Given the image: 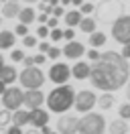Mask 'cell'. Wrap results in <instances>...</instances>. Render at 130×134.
<instances>
[{"label":"cell","mask_w":130,"mask_h":134,"mask_svg":"<svg viewBox=\"0 0 130 134\" xmlns=\"http://www.w3.org/2000/svg\"><path fill=\"white\" fill-rule=\"evenodd\" d=\"M130 75L128 59L122 57V53L106 51L100 57L94 59V65H89V81L94 87L102 92H116L122 85H126Z\"/></svg>","instance_id":"obj_1"},{"label":"cell","mask_w":130,"mask_h":134,"mask_svg":"<svg viewBox=\"0 0 130 134\" xmlns=\"http://www.w3.org/2000/svg\"><path fill=\"white\" fill-rule=\"evenodd\" d=\"M75 102V92H73L71 85H59L53 92L49 93L47 98V106L51 112H57V114H63L73 106Z\"/></svg>","instance_id":"obj_2"},{"label":"cell","mask_w":130,"mask_h":134,"mask_svg":"<svg viewBox=\"0 0 130 134\" xmlns=\"http://www.w3.org/2000/svg\"><path fill=\"white\" fill-rule=\"evenodd\" d=\"M106 130V120L100 114L85 112V116L77 124V134H104Z\"/></svg>","instance_id":"obj_3"},{"label":"cell","mask_w":130,"mask_h":134,"mask_svg":"<svg viewBox=\"0 0 130 134\" xmlns=\"http://www.w3.org/2000/svg\"><path fill=\"white\" fill-rule=\"evenodd\" d=\"M20 83L26 90H37V87H41V85L45 83V75H43V71L39 69V65L24 67L23 73H20Z\"/></svg>","instance_id":"obj_4"},{"label":"cell","mask_w":130,"mask_h":134,"mask_svg":"<svg viewBox=\"0 0 130 134\" xmlns=\"http://www.w3.org/2000/svg\"><path fill=\"white\" fill-rule=\"evenodd\" d=\"M112 37L116 43L120 45H126L130 43V16H118L112 25Z\"/></svg>","instance_id":"obj_5"},{"label":"cell","mask_w":130,"mask_h":134,"mask_svg":"<svg viewBox=\"0 0 130 134\" xmlns=\"http://www.w3.org/2000/svg\"><path fill=\"white\" fill-rule=\"evenodd\" d=\"M118 16H122V4L116 0H106L104 4L98 6V18L102 23H112Z\"/></svg>","instance_id":"obj_6"},{"label":"cell","mask_w":130,"mask_h":134,"mask_svg":"<svg viewBox=\"0 0 130 134\" xmlns=\"http://www.w3.org/2000/svg\"><path fill=\"white\" fill-rule=\"evenodd\" d=\"M24 104V92L20 87H6L4 93H2V106L10 112L18 110Z\"/></svg>","instance_id":"obj_7"},{"label":"cell","mask_w":130,"mask_h":134,"mask_svg":"<svg viewBox=\"0 0 130 134\" xmlns=\"http://www.w3.org/2000/svg\"><path fill=\"white\" fill-rule=\"evenodd\" d=\"M96 104H98V98H96V93H94V92H89V90H81L79 93H75V102H73V106H75V110L81 112V114L89 112Z\"/></svg>","instance_id":"obj_8"},{"label":"cell","mask_w":130,"mask_h":134,"mask_svg":"<svg viewBox=\"0 0 130 134\" xmlns=\"http://www.w3.org/2000/svg\"><path fill=\"white\" fill-rule=\"evenodd\" d=\"M77 124L79 118L73 114H65L63 118L57 120V132L59 134H77Z\"/></svg>","instance_id":"obj_9"},{"label":"cell","mask_w":130,"mask_h":134,"mask_svg":"<svg viewBox=\"0 0 130 134\" xmlns=\"http://www.w3.org/2000/svg\"><path fill=\"white\" fill-rule=\"evenodd\" d=\"M69 77H71V67H67L65 63H55L49 69V79L53 83H67Z\"/></svg>","instance_id":"obj_10"},{"label":"cell","mask_w":130,"mask_h":134,"mask_svg":"<svg viewBox=\"0 0 130 134\" xmlns=\"http://www.w3.org/2000/svg\"><path fill=\"white\" fill-rule=\"evenodd\" d=\"M43 102H45V93L41 92V87H37V90H26V92H24V106L29 110L39 108Z\"/></svg>","instance_id":"obj_11"},{"label":"cell","mask_w":130,"mask_h":134,"mask_svg":"<svg viewBox=\"0 0 130 134\" xmlns=\"http://www.w3.org/2000/svg\"><path fill=\"white\" fill-rule=\"evenodd\" d=\"M29 124H32V128H41V126L49 124V114L45 110L41 108H32L31 110V120H29Z\"/></svg>","instance_id":"obj_12"},{"label":"cell","mask_w":130,"mask_h":134,"mask_svg":"<svg viewBox=\"0 0 130 134\" xmlns=\"http://www.w3.org/2000/svg\"><path fill=\"white\" fill-rule=\"evenodd\" d=\"M83 53H85V47H83L81 43L73 41V39L65 45V49H63V55H65L67 59H79Z\"/></svg>","instance_id":"obj_13"},{"label":"cell","mask_w":130,"mask_h":134,"mask_svg":"<svg viewBox=\"0 0 130 134\" xmlns=\"http://www.w3.org/2000/svg\"><path fill=\"white\" fill-rule=\"evenodd\" d=\"M18 12H20L18 0H6L4 2V6H2V16L4 18H14V16H18Z\"/></svg>","instance_id":"obj_14"},{"label":"cell","mask_w":130,"mask_h":134,"mask_svg":"<svg viewBox=\"0 0 130 134\" xmlns=\"http://www.w3.org/2000/svg\"><path fill=\"white\" fill-rule=\"evenodd\" d=\"M71 75L75 77V79H85V77H89V65L83 63V61H77V63L71 67Z\"/></svg>","instance_id":"obj_15"},{"label":"cell","mask_w":130,"mask_h":134,"mask_svg":"<svg viewBox=\"0 0 130 134\" xmlns=\"http://www.w3.org/2000/svg\"><path fill=\"white\" fill-rule=\"evenodd\" d=\"M16 37L12 31H0V49H12Z\"/></svg>","instance_id":"obj_16"},{"label":"cell","mask_w":130,"mask_h":134,"mask_svg":"<svg viewBox=\"0 0 130 134\" xmlns=\"http://www.w3.org/2000/svg\"><path fill=\"white\" fill-rule=\"evenodd\" d=\"M0 79L4 81V83H12V81H16V69L12 65H2V69H0Z\"/></svg>","instance_id":"obj_17"},{"label":"cell","mask_w":130,"mask_h":134,"mask_svg":"<svg viewBox=\"0 0 130 134\" xmlns=\"http://www.w3.org/2000/svg\"><path fill=\"white\" fill-rule=\"evenodd\" d=\"M29 120H31V112H26V110H14V114H12V124L16 126H24L29 124Z\"/></svg>","instance_id":"obj_18"},{"label":"cell","mask_w":130,"mask_h":134,"mask_svg":"<svg viewBox=\"0 0 130 134\" xmlns=\"http://www.w3.org/2000/svg\"><path fill=\"white\" fill-rule=\"evenodd\" d=\"M108 130H110V134H128V124L124 118H120V120H114L108 126Z\"/></svg>","instance_id":"obj_19"},{"label":"cell","mask_w":130,"mask_h":134,"mask_svg":"<svg viewBox=\"0 0 130 134\" xmlns=\"http://www.w3.org/2000/svg\"><path fill=\"white\" fill-rule=\"evenodd\" d=\"M81 12L79 10H69L67 14H65V25L67 26H79V20H81Z\"/></svg>","instance_id":"obj_20"},{"label":"cell","mask_w":130,"mask_h":134,"mask_svg":"<svg viewBox=\"0 0 130 134\" xmlns=\"http://www.w3.org/2000/svg\"><path fill=\"white\" fill-rule=\"evenodd\" d=\"M112 104H114L112 92H104L100 98H98V106H100L102 110H110V108H112Z\"/></svg>","instance_id":"obj_21"},{"label":"cell","mask_w":130,"mask_h":134,"mask_svg":"<svg viewBox=\"0 0 130 134\" xmlns=\"http://www.w3.org/2000/svg\"><path fill=\"white\" fill-rule=\"evenodd\" d=\"M106 41H108V39H106L104 33H96V31L89 33V45H91V47H96V49L98 47H104Z\"/></svg>","instance_id":"obj_22"},{"label":"cell","mask_w":130,"mask_h":134,"mask_svg":"<svg viewBox=\"0 0 130 134\" xmlns=\"http://www.w3.org/2000/svg\"><path fill=\"white\" fill-rule=\"evenodd\" d=\"M35 18H37V14H35L32 8H20V12H18V20L24 23V25H31Z\"/></svg>","instance_id":"obj_23"},{"label":"cell","mask_w":130,"mask_h":134,"mask_svg":"<svg viewBox=\"0 0 130 134\" xmlns=\"http://www.w3.org/2000/svg\"><path fill=\"white\" fill-rule=\"evenodd\" d=\"M79 29L83 31V33H94V31H96V20L89 18V16L81 18V20H79Z\"/></svg>","instance_id":"obj_24"},{"label":"cell","mask_w":130,"mask_h":134,"mask_svg":"<svg viewBox=\"0 0 130 134\" xmlns=\"http://www.w3.org/2000/svg\"><path fill=\"white\" fill-rule=\"evenodd\" d=\"M12 122V116H10V110H0V128H4V126H8Z\"/></svg>","instance_id":"obj_25"},{"label":"cell","mask_w":130,"mask_h":134,"mask_svg":"<svg viewBox=\"0 0 130 134\" xmlns=\"http://www.w3.org/2000/svg\"><path fill=\"white\" fill-rule=\"evenodd\" d=\"M49 39H51V41H61V39H63V31H61V29H51V31H49Z\"/></svg>","instance_id":"obj_26"},{"label":"cell","mask_w":130,"mask_h":134,"mask_svg":"<svg viewBox=\"0 0 130 134\" xmlns=\"http://www.w3.org/2000/svg\"><path fill=\"white\" fill-rule=\"evenodd\" d=\"M23 45L24 47H29V49H31V47H37V37H32V35H24V39H23Z\"/></svg>","instance_id":"obj_27"},{"label":"cell","mask_w":130,"mask_h":134,"mask_svg":"<svg viewBox=\"0 0 130 134\" xmlns=\"http://www.w3.org/2000/svg\"><path fill=\"white\" fill-rule=\"evenodd\" d=\"M118 112H120V118H124V120H128V118H130V102H126V104H122Z\"/></svg>","instance_id":"obj_28"},{"label":"cell","mask_w":130,"mask_h":134,"mask_svg":"<svg viewBox=\"0 0 130 134\" xmlns=\"http://www.w3.org/2000/svg\"><path fill=\"white\" fill-rule=\"evenodd\" d=\"M29 33V25H24V23H18L14 29V35H20V37H24V35Z\"/></svg>","instance_id":"obj_29"},{"label":"cell","mask_w":130,"mask_h":134,"mask_svg":"<svg viewBox=\"0 0 130 134\" xmlns=\"http://www.w3.org/2000/svg\"><path fill=\"white\" fill-rule=\"evenodd\" d=\"M10 59H12L14 63H18V61H23V59H24V53L20 49H14L12 53H10Z\"/></svg>","instance_id":"obj_30"},{"label":"cell","mask_w":130,"mask_h":134,"mask_svg":"<svg viewBox=\"0 0 130 134\" xmlns=\"http://www.w3.org/2000/svg\"><path fill=\"white\" fill-rule=\"evenodd\" d=\"M81 14H91L94 12V4H89V2H81Z\"/></svg>","instance_id":"obj_31"},{"label":"cell","mask_w":130,"mask_h":134,"mask_svg":"<svg viewBox=\"0 0 130 134\" xmlns=\"http://www.w3.org/2000/svg\"><path fill=\"white\" fill-rule=\"evenodd\" d=\"M47 55H49L51 59H59V55H63V51L57 49V47H51V49L47 51Z\"/></svg>","instance_id":"obj_32"},{"label":"cell","mask_w":130,"mask_h":134,"mask_svg":"<svg viewBox=\"0 0 130 134\" xmlns=\"http://www.w3.org/2000/svg\"><path fill=\"white\" fill-rule=\"evenodd\" d=\"M73 37H75V31H73V26H67L63 31V39H67V41H71Z\"/></svg>","instance_id":"obj_33"},{"label":"cell","mask_w":130,"mask_h":134,"mask_svg":"<svg viewBox=\"0 0 130 134\" xmlns=\"http://www.w3.org/2000/svg\"><path fill=\"white\" fill-rule=\"evenodd\" d=\"M37 35H39V37H43V39H45V37H49V26L41 25L39 29H37Z\"/></svg>","instance_id":"obj_34"},{"label":"cell","mask_w":130,"mask_h":134,"mask_svg":"<svg viewBox=\"0 0 130 134\" xmlns=\"http://www.w3.org/2000/svg\"><path fill=\"white\" fill-rule=\"evenodd\" d=\"M85 53H88V57L91 59V61L100 57V53H98V49H96V47H91V49H89V51H85Z\"/></svg>","instance_id":"obj_35"},{"label":"cell","mask_w":130,"mask_h":134,"mask_svg":"<svg viewBox=\"0 0 130 134\" xmlns=\"http://www.w3.org/2000/svg\"><path fill=\"white\" fill-rule=\"evenodd\" d=\"M122 57L130 59V43H126V45H122Z\"/></svg>","instance_id":"obj_36"},{"label":"cell","mask_w":130,"mask_h":134,"mask_svg":"<svg viewBox=\"0 0 130 134\" xmlns=\"http://www.w3.org/2000/svg\"><path fill=\"white\" fill-rule=\"evenodd\" d=\"M57 25H59V20H57V16H51V18H47V26H49V29H55Z\"/></svg>","instance_id":"obj_37"},{"label":"cell","mask_w":130,"mask_h":134,"mask_svg":"<svg viewBox=\"0 0 130 134\" xmlns=\"http://www.w3.org/2000/svg\"><path fill=\"white\" fill-rule=\"evenodd\" d=\"M6 134H23V132H20V126L12 124V126H10V128L6 130Z\"/></svg>","instance_id":"obj_38"},{"label":"cell","mask_w":130,"mask_h":134,"mask_svg":"<svg viewBox=\"0 0 130 134\" xmlns=\"http://www.w3.org/2000/svg\"><path fill=\"white\" fill-rule=\"evenodd\" d=\"M32 61H35V65H43L45 63V55H35Z\"/></svg>","instance_id":"obj_39"},{"label":"cell","mask_w":130,"mask_h":134,"mask_svg":"<svg viewBox=\"0 0 130 134\" xmlns=\"http://www.w3.org/2000/svg\"><path fill=\"white\" fill-rule=\"evenodd\" d=\"M61 14H63V6H53V16H61Z\"/></svg>","instance_id":"obj_40"},{"label":"cell","mask_w":130,"mask_h":134,"mask_svg":"<svg viewBox=\"0 0 130 134\" xmlns=\"http://www.w3.org/2000/svg\"><path fill=\"white\" fill-rule=\"evenodd\" d=\"M49 49H51V47H49V43H47V41H45V43H41V45H39V51H41V53H47Z\"/></svg>","instance_id":"obj_41"},{"label":"cell","mask_w":130,"mask_h":134,"mask_svg":"<svg viewBox=\"0 0 130 134\" xmlns=\"http://www.w3.org/2000/svg\"><path fill=\"white\" fill-rule=\"evenodd\" d=\"M47 18H49V14H47V12H43V14H39V16H37V20L45 25V23H47Z\"/></svg>","instance_id":"obj_42"},{"label":"cell","mask_w":130,"mask_h":134,"mask_svg":"<svg viewBox=\"0 0 130 134\" xmlns=\"http://www.w3.org/2000/svg\"><path fill=\"white\" fill-rule=\"evenodd\" d=\"M23 63H24V67H29V65H35L32 57H24V59H23Z\"/></svg>","instance_id":"obj_43"},{"label":"cell","mask_w":130,"mask_h":134,"mask_svg":"<svg viewBox=\"0 0 130 134\" xmlns=\"http://www.w3.org/2000/svg\"><path fill=\"white\" fill-rule=\"evenodd\" d=\"M49 132H51V128H49L47 124H45V126H41V134H49Z\"/></svg>","instance_id":"obj_44"},{"label":"cell","mask_w":130,"mask_h":134,"mask_svg":"<svg viewBox=\"0 0 130 134\" xmlns=\"http://www.w3.org/2000/svg\"><path fill=\"white\" fill-rule=\"evenodd\" d=\"M4 90H6V83H4V81H2V79H0V96H2V93H4Z\"/></svg>","instance_id":"obj_45"},{"label":"cell","mask_w":130,"mask_h":134,"mask_svg":"<svg viewBox=\"0 0 130 134\" xmlns=\"http://www.w3.org/2000/svg\"><path fill=\"white\" fill-rule=\"evenodd\" d=\"M126 98H128V102H130V83L126 85Z\"/></svg>","instance_id":"obj_46"},{"label":"cell","mask_w":130,"mask_h":134,"mask_svg":"<svg viewBox=\"0 0 130 134\" xmlns=\"http://www.w3.org/2000/svg\"><path fill=\"white\" fill-rule=\"evenodd\" d=\"M81 2L83 0H71V4H75V6H81Z\"/></svg>","instance_id":"obj_47"},{"label":"cell","mask_w":130,"mask_h":134,"mask_svg":"<svg viewBox=\"0 0 130 134\" xmlns=\"http://www.w3.org/2000/svg\"><path fill=\"white\" fill-rule=\"evenodd\" d=\"M49 4H51V6H57V4H59V0H49Z\"/></svg>","instance_id":"obj_48"},{"label":"cell","mask_w":130,"mask_h":134,"mask_svg":"<svg viewBox=\"0 0 130 134\" xmlns=\"http://www.w3.org/2000/svg\"><path fill=\"white\" fill-rule=\"evenodd\" d=\"M61 4H71V0H59Z\"/></svg>","instance_id":"obj_49"},{"label":"cell","mask_w":130,"mask_h":134,"mask_svg":"<svg viewBox=\"0 0 130 134\" xmlns=\"http://www.w3.org/2000/svg\"><path fill=\"white\" fill-rule=\"evenodd\" d=\"M26 134H39V132H37V130L32 128V130H29V132H26Z\"/></svg>","instance_id":"obj_50"},{"label":"cell","mask_w":130,"mask_h":134,"mask_svg":"<svg viewBox=\"0 0 130 134\" xmlns=\"http://www.w3.org/2000/svg\"><path fill=\"white\" fill-rule=\"evenodd\" d=\"M2 65H4V59H2V55H0V69H2Z\"/></svg>","instance_id":"obj_51"},{"label":"cell","mask_w":130,"mask_h":134,"mask_svg":"<svg viewBox=\"0 0 130 134\" xmlns=\"http://www.w3.org/2000/svg\"><path fill=\"white\" fill-rule=\"evenodd\" d=\"M24 2H37V0H24Z\"/></svg>","instance_id":"obj_52"},{"label":"cell","mask_w":130,"mask_h":134,"mask_svg":"<svg viewBox=\"0 0 130 134\" xmlns=\"http://www.w3.org/2000/svg\"><path fill=\"white\" fill-rule=\"evenodd\" d=\"M49 134H59V132H49Z\"/></svg>","instance_id":"obj_53"},{"label":"cell","mask_w":130,"mask_h":134,"mask_svg":"<svg viewBox=\"0 0 130 134\" xmlns=\"http://www.w3.org/2000/svg\"><path fill=\"white\" fill-rule=\"evenodd\" d=\"M0 2H6V0H0Z\"/></svg>","instance_id":"obj_54"},{"label":"cell","mask_w":130,"mask_h":134,"mask_svg":"<svg viewBox=\"0 0 130 134\" xmlns=\"http://www.w3.org/2000/svg\"><path fill=\"white\" fill-rule=\"evenodd\" d=\"M0 23H2V20H0Z\"/></svg>","instance_id":"obj_55"}]
</instances>
